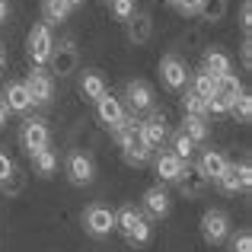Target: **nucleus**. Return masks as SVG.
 Instances as JSON below:
<instances>
[{"label": "nucleus", "instance_id": "aec40b11", "mask_svg": "<svg viewBox=\"0 0 252 252\" xmlns=\"http://www.w3.org/2000/svg\"><path fill=\"white\" fill-rule=\"evenodd\" d=\"M227 166H230V163H227V157H223V154H217V150H204V154H201V160H198V172H201V176L208 179V182H211V179H217V176H220V172L227 169Z\"/></svg>", "mask_w": 252, "mask_h": 252}, {"label": "nucleus", "instance_id": "49530a36", "mask_svg": "<svg viewBox=\"0 0 252 252\" xmlns=\"http://www.w3.org/2000/svg\"><path fill=\"white\" fill-rule=\"evenodd\" d=\"M163 3H166V6H176V0H163Z\"/></svg>", "mask_w": 252, "mask_h": 252}, {"label": "nucleus", "instance_id": "c756f323", "mask_svg": "<svg viewBox=\"0 0 252 252\" xmlns=\"http://www.w3.org/2000/svg\"><path fill=\"white\" fill-rule=\"evenodd\" d=\"M214 182H217V189H220L223 195H236V191H243L240 189V176H236V166H227Z\"/></svg>", "mask_w": 252, "mask_h": 252}, {"label": "nucleus", "instance_id": "2f4dec72", "mask_svg": "<svg viewBox=\"0 0 252 252\" xmlns=\"http://www.w3.org/2000/svg\"><path fill=\"white\" fill-rule=\"evenodd\" d=\"M109 10H112V16H115L118 23H128V19L137 13V3L134 0H109Z\"/></svg>", "mask_w": 252, "mask_h": 252}, {"label": "nucleus", "instance_id": "2eb2a0df", "mask_svg": "<svg viewBox=\"0 0 252 252\" xmlns=\"http://www.w3.org/2000/svg\"><path fill=\"white\" fill-rule=\"evenodd\" d=\"M179 191L185 198H201L208 191V179L198 172V166H185L182 176H179Z\"/></svg>", "mask_w": 252, "mask_h": 252}, {"label": "nucleus", "instance_id": "79ce46f5", "mask_svg": "<svg viewBox=\"0 0 252 252\" xmlns=\"http://www.w3.org/2000/svg\"><path fill=\"white\" fill-rule=\"evenodd\" d=\"M0 23H6V0H0Z\"/></svg>", "mask_w": 252, "mask_h": 252}, {"label": "nucleus", "instance_id": "c85d7f7f", "mask_svg": "<svg viewBox=\"0 0 252 252\" xmlns=\"http://www.w3.org/2000/svg\"><path fill=\"white\" fill-rule=\"evenodd\" d=\"M189 80H191V93H195V96H201L204 102L214 96V77H211V74H204V70H201V74L189 77Z\"/></svg>", "mask_w": 252, "mask_h": 252}, {"label": "nucleus", "instance_id": "4468645a", "mask_svg": "<svg viewBox=\"0 0 252 252\" xmlns=\"http://www.w3.org/2000/svg\"><path fill=\"white\" fill-rule=\"evenodd\" d=\"M96 115H99V122H102L109 131H115L118 125H122V118H125V109H122V102H118L115 96L105 93V96L96 102Z\"/></svg>", "mask_w": 252, "mask_h": 252}, {"label": "nucleus", "instance_id": "7ed1b4c3", "mask_svg": "<svg viewBox=\"0 0 252 252\" xmlns=\"http://www.w3.org/2000/svg\"><path fill=\"white\" fill-rule=\"evenodd\" d=\"M166 115H163V112H150L147 118H144L141 122V131H137V141L144 144V147L150 150V154H154L157 147H163V141H166Z\"/></svg>", "mask_w": 252, "mask_h": 252}, {"label": "nucleus", "instance_id": "473e14b6", "mask_svg": "<svg viewBox=\"0 0 252 252\" xmlns=\"http://www.w3.org/2000/svg\"><path fill=\"white\" fill-rule=\"evenodd\" d=\"M230 112H233L240 122H249V118H252V96H249V93H240V96L233 99V109H230Z\"/></svg>", "mask_w": 252, "mask_h": 252}, {"label": "nucleus", "instance_id": "dca6fc26", "mask_svg": "<svg viewBox=\"0 0 252 252\" xmlns=\"http://www.w3.org/2000/svg\"><path fill=\"white\" fill-rule=\"evenodd\" d=\"M125 26H128V42L131 45H147L150 35H154V19L147 13H134Z\"/></svg>", "mask_w": 252, "mask_h": 252}, {"label": "nucleus", "instance_id": "393cba45", "mask_svg": "<svg viewBox=\"0 0 252 252\" xmlns=\"http://www.w3.org/2000/svg\"><path fill=\"white\" fill-rule=\"evenodd\" d=\"M214 93L233 102V99L243 93V83H240V77H233V74H223V77H217V80H214Z\"/></svg>", "mask_w": 252, "mask_h": 252}, {"label": "nucleus", "instance_id": "a878e982", "mask_svg": "<svg viewBox=\"0 0 252 252\" xmlns=\"http://www.w3.org/2000/svg\"><path fill=\"white\" fill-rule=\"evenodd\" d=\"M122 157H125V163H128V166H147L154 154H150L141 141H134V144H128V147H122Z\"/></svg>", "mask_w": 252, "mask_h": 252}, {"label": "nucleus", "instance_id": "7c9ffc66", "mask_svg": "<svg viewBox=\"0 0 252 252\" xmlns=\"http://www.w3.org/2000/svg\"><path fill=\"white\" fill-rule=\"evenodd\" d=\"M172 154H176L182 163H189L191 154H195V144H191L189 137L182 134V131H176V134H172Z\"/></svg>", "mask_w": 252, "mask_h": 252}, {"label": "nucleus", "instance_id": "f03ea898", "mask_svg": "<svg viewBox=\"0 0 252 252\" xmlns=\"http://www.w3.org/2000/svg\"><path fill=\"white\" fill-rule=\"evenodd\" d=\"M83 230L90 236H96V240L109 236L115 230V211H109L105 204H90L83 211Z\"/></svg>", "mask_w": 252, "mask_h": 252}, {"label": "nucleus", "instance_id": "423d86ee", "mask_svg": "<svg viewBox=\"0 0 252 252\" xmlns=\"http://www.w3.org/2000/svg\"><path fill=\"white\" fill-rule=\"evenodd\" d=\"M51 48H55V38H51V29L45 23L32 26L29 29V38H26V51H29L32 64H45L51 58Z\"/></svg>", "mask_w": 252, "mask_h": 252}, {"label": "nucleus", "instance_id": "37998d69", "mask_svg": "<svg viewBox=\"0 0 252 252\" xmlns=\"http://www.w3.org/2000/svg\"><path fill=\"white\" fill-rule=\"evenodd\" d=\"M6 125V109H3V102H0V128Z\"/></svg>", "mask_w": 252, "mask_h": 252}, {"label": "nucleus", "instance_id": "bb28decb", "mask_svg": "<svg viewBox=\"0 0 252 252\" xmlns=\"http://www.w3.org/2000/svg\"><path fill=\"white\" fill-rule=\"evenodd\" d=\"M198 16L208 19V23H220V19L227 16V0H201Z\"/></svg>", "mask_w": 252, "mask_h": 252}, {"label": "nucleus", "instance_id": "f704fd0d", "mask_svg": "<svg viewBox=\"0 0 252 252\" xmlns=\"http://www.w3.org/2000/svg\"><path fill=\"white\" fill-rule=\"evenodd\" d=\"M230 252H252V233L249 230H240V233L230 240Z\"/></svg>", "mask_w": 252, "mask_h": 252}, {"label": "nucleus", "instance_id": "a19ab883", "mask_svg": "<svg viewBox=\"0 0 252 252\" xmlns=\"http://www.w3.org/2000/svg\"><path fill=\"white\" fill-rule=\"evenodd\" d=\"M240 58H243V67H252V42H249V38L243 42V48H240Z\"/></svg>", "mask_w": 252, "mask_h": 252}, {"label": "nucleus", "instance_id": "de8ad7c7", "mask_svg": "<svg viewBox=\"0 0 252 252\" xmlns=\"http://www.w3.org/2000/svg\"><path fill=\"white\" fill-rule=\"evenodd\" d=\"M102 3H109V0H102Z\"/></svg>", "mask_w": 252, "mask_h": 252}, {"label": "nucleus", "instance_id": "f3484780", "mask_svg": "<svg viewBox=\"0 0 252 252\" xmlns=\"http://www.w3.org/2000/svg\"><path fill=\"white\" fill-rule=\"evenodd\" d=\"M0 102H3L6 112H29L32 109V99H29V93H26L23 83H6Z\"/></svg>", "mask_w": 252, "mask_h": 252}, {"label": "nucleus", "instance_id": "5701e85b", "mask_svg": "<svg viewBox=\"0 0 252 252\" xmlns=\"http://www.w3.org/2000/svg\"><path fill=\"white\" fill-rule=\"evenodd\" d=\"M137 131H141V122H137L134 115H125V118H122V125L112 131V137L118 141V147H128V144H134V141H137Z\"/></svg>", "mask_w": 252, "mask_h": 252}, {"label": "nucleus", "instance_id": "9b49d317", "mask_svg": "<svg viewBox=\"0 0 252 252\" xmlns=\"http://www.w3.org/2000/svg\"><path fill=\"white\" fill-rule=\"evenodd\" d=\"M93 176H96V166H93V157L90 154H70L67 157V179L74 185H90Z\"/></svg>", "mask_w": 252, "mask_h": 252}, {"label": "nucleus", "instance_id": "39448f33", "mask_svg": "<svg viewBox=\"0 0 252 252\" xmlns=\"http://www.w3.org/2000/svg\"><path fill=\"white\" fill-rule=\"evenodd\" d=\"M19 141H23V147H26V154H38V150H45L48 147V141H51V131H48V125L42 122V118H26L23 122V128H19Z\"/></svg>", "mask_w": 252, "mask_h": 252}, {"label": "nucleus", "instance_id": "a18cd8bd", "mask_svg": "<svg viewBox=\"0 0 252 252\" xmlns=\"http://www.w3.org/2000/svg\"><path fill=\"white\" fill-rule=\"evenodd\" d=\"M3 64H6V55H3V51H0V70H3Z\"/></svg>", "mask_w": 252, "mask_h": 252}, {"label": "nucleus", "instance_id": "20e7f679", "mask_svg": "<svg viewBox=\"0 0 252 252\" xmlns=\"http://www.w3.org/2000/svg\"><path fill=\"white\" fill-rule=\"evenodd\" d=\"M201 236H204V243H211V246H220V243L230 236V217L223 214L220 208L204 211L201 214Z\"/></svg>", "mask_w": 252, "mask_h": 252}, {"label": "nucleus", "instance_id": "a211bd4d", "mask_svg": "<svg viewBox=\"0 0 252 252\" xmlns=\"http://www.w3.org/2000/svg\"><path fill=\"white\" fill-rule=\"evenodd\" d=\"M201 64H204V74H211L214 80H217V77H223V74H233L230 55H227V51H220V48H208V51H204V58H201Z\"/></svg>", "mask_w": 252, "mask_h": 252}, {"label": "nucleus", "instance_id": "b1692460", "mask_svg": "<svg viewBox=\"0 0 252 252\" xmlns=\"http://www.w3.org/2000/svg\"><path fill=\"white\" fill-rule=\"evenodd\" d=\"M32 166H35V172H38L42 179L55 176V169H58V157H55V150L45 147V150H38V154H32Z\"/></svg>", "mask_w": 252, "mask_h": 252}, {"label": "nucleus", "instance_id": "6ab92c4d", "mask_svg": "<svg viewBox=\"0 0 252 252\" xmlns=\"http://www.w3.org/2000/svg\"><path fill=\"white\" fill-rule=\"evenodd\" d=\"M80 96L86 99V102H99V99L105 96L102 74H96V70H83V77H80Z\"/></svg>", "mask_w": 252, "mask_h": 252}, {"label": "nucleus", "instance_id": "4be33fe9", "mask_svg": "<svg viewBox=\"0 0 252 252\" xmlns=\"http://www.w3.org/2000/svg\"><path fill=\"white\" fill-rule=\"evenodd\" d=\"M42 16L45 26H61L70 16V3L67 0H42Z\"/></svg>", "mask_w": 252, "mask_h": 252}, {"label": "nucleus", "instance_id": "ea45409f", "mask_svg": "<svg viewBox=\"0 0 252 252\" xmlns=\"http://www.w3.org/2000/svg\"><path fill=\"white\" fill-rule=\"evenodd\" d=\"M13 169H16V166H13V160H10V157L3 154V150H0V182H3V179L10 176Z\"/></svg>", "mask_w": 252, "mask_h": 252}, {"label": "nucleus", "instance_id": "ddd939ff", "mask_svg": "<svg viewBox=\"0 0 252 252\" xmlns=\"http://www.w3.org/2000/svg\"><path fill=\"white\" fill-rule=\"evenodd\" d=\"M125 96H128L131 112L154 109V90H150L147 80H128V86H125Z\"/></svg>", "mask_w": 252, "mask_h": 252}, {"label": "nucleus", "instance_id": "72a5a7b5", "mask_svg": "<svg viewBox=\"0 0 252 252\" xmlns=\"http://www.w3.org/2000/svg\"><path fill=\"white\" fill-rule=\"evenodd\" d=\"M23 185H26V176L19 169H13L10 176L3 179V182H0V189L6 191V198H13V195H19V191H23Z\"/></svg>", "mask_w": 252, "mask_h": 252}, {"label": "nucleus", "instance_id": "cd10ccee", "mask_svg": "<svg viewBox=\"0 0 252 252\" xmlns=\"http://www.w3.org/2000/svg\"><path fill=\"white\" fill-rule=\"evenodd\" d=\"M182 112H185V115L208 118V102H204L201 96H195L191 90H185V96H182Z\"/></svg>", "mask_w": 252, "mask_h": 252}, {"label": "nucleus", "instance_id": "58836bf2", "mask_svg": "<svg viewBox=\"0 0 252 252\" xmlns=\"http://www.w3.org/2000/svg\"><path fill=\"white\" fill-rule=\"evenodd\" d=\"M240 26H243V32L249 35V29H252V0H243V6H240Z\"/></svg>", "mask_w": 252, "mask_h": 252}, {"label": "nucleus", "instance_id": "1a4fd4ad", "mask_svg": "<svg viewBox=\"0 0 252 252\" xmlns=\"http://www.w3.org/2000/svg\"><path fill=\"white\" fill-rule=\"evenodd\" d=\"M51 70H55L58 77H70L77 70V64H80V55H77V45L74 42H61L51 48Z\"/></svg>", "mask_w": 252, "mask_h": 252}, {"label": "nucleus", "instance_id": "f8f14e48", "mask_svg": "<svg viewBox=\"0 0 252 252\" xmlns=\"http://www.w3.org/2000/svg\"><path fill=\"white\" fill-rule=\"evenodd\" d=\"M185 166H189V163H182L172 150H160V154L154 157V169L163 182H179V176H182Z\"/></svg>", "mask_w": 252, "mask_h": 252}, {"label": "nucleus", "instance_id": "9d476101", "mask_svg": "<svg viewBox=\"0 0 252 252\" xmlns=\"http://www.w3.org/2000/svg\"><path fill=\"white\" fill-rule=\"evenodd\" d=\"M169 208H172V198H169V191L163 189V185H150V189L144 191V217H147V220L166 217Z\"/></svg>", "mask_w": 252, "mask_h": 252}, {"label": "nucleus", "instance_id": "e433bc0d", "mask_svg": "<svg viewBox=\"0 0 252 252\" xmlns=\"http://www.w3.org/2000/svg\"><path fill=\"white\" fill-rule=\"evenodd\" d=\"M236 176H240V189L249 191L252 189V166H249V160H243L240 166H236Z\"/></svg>", "mask_w": 252, "mask_h": 252}, {"label": "nucleus", "instance_id": "6e6552de", "mask_svg": "<svg viewBox=\"0 0 252 252\" xmlns=\"http://www.w3.org/2000/svg\"><path fill=\"white\" fill-rule=\"evenodd\" d=\"M26 93H29L32 105H45L51 102V96H55V80H51V74H45V70H29V77L23 80Z\"/></svg>", "mask_w": 252, "mask_h": 252}, {"label": "nucleus", "instance_id": "0eeeda50", "mask_svg": "<svg viewBox=\"0 0 252 252\" xmlns=\"http://www.w3.org/2000/svg\"><path fill=\"white\" fill-rule=\"evenodd\" d=\"M189 67H185V61L182 58H176V55H166L160 61V80L166 90L172 93H179V90H185V83H189Z\"/></svg>", "mask_w": 252, "mask_h": 252}, {"label": "nucleus", "instance_id": "f257e3e1", "mask_svg": "<svg viewBox=\"0 0 252 252\" xmlns=\"http://www.w3.org/2000/svg\"><path fill=\"white\" fill-rule=\"evenodd\" d=\"M115 230H122L125 240H128V243H137V246L150 243V220L144 217L141 208H134V204H122V208H118Z\"/></svg>", "mask_w": 252, "mask_h": 252}, {"label": "nucleus", "instance_id": "c9c22d12", "mask_svg": "<svg viewBox=\"0 0 252 252\" xmlns=\"http://www.w3.org/2000/svg\"><path fill=\"white\" fill-rule=\"evenodd\" d=\"M230 109H233V102H230V99H223V96H217V93L208 99V112H214V115H227Z\"/></svg>", "mask_w": 252, "mask_h": 252}, {"label": "nucleus", "instance_id": "c03bdc74", "mask_svg": "<svg viewBox=\"0 0 252 252\" xmlns=\"http://www.w3.org/2000/svg\"><path fill=\"white\" fill-rule=\"evenodd\" d=\"M70 3V10H74V6H83V0H67Z\"/></svg>", "mask_w": 252, "mask_h": 252}, {"label": "nucleus", "instance_id": "412c9836", "mask_svg": "<svg viewBox=\"0 0 252 252\" xmlns=\"http://www.w3.org/2000/svg\"><path fill=\"white\" fill-rule=\"evenodd\" d=\"M182 134L189 137L191 144H204V141L211 137V125H208V118L185 115V122H182Z\"/></svg>", "mask_w": 252, "mask_h": 252}, {"label": "nucleus", "instance_id": "4c0bfd02", "mask_svg": "<svg viewBox=\"0 0 252 252\" xmlns=\"http://www.w3.org/2000/svg\"><path fill=\"white\" fill-rule=\"evenodd\" d=\"M176 10L182 13V16H198V10H201V0H176Z\"/></svg>", "mask_w": 252, "mask_h": 252}]
</instances>
